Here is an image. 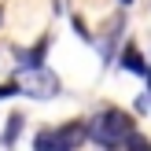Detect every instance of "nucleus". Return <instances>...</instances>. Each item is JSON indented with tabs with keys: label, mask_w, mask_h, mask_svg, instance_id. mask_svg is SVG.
I'll use <instances>...</instances> for the list:
<instances>
[{
	"label": "nucleus",
	"mask_w": 151,
	"mask_h": 151,
	"mask_svg": "<svg viewBox=\"0 0 151 151\" xmlns=\"http://www.w3.org/2000/svg\"><path fill=\"white\" fill-rule=\"evenodd\" d=\"M129 133H133V118L125 114V111H100V114L92 118V125H88V140H96V144H103V147L122 144Z\"/></svg>",
	"instance_id": "nucleus-1"
},
{
	"label": "nucleus",
	"mask_w": 151,
	"mask_h": 151,
	"mask_svg": "<svg viewBox=\"0 0 151 151\" xmlns=\"http://www.w3.org/2000/svg\"><path fill=\"white\" fill-rule=\"evenodd\" d=\"M15 81H19V92L33 96V100H52V96H59V78L52 70H44V66H22Z\"/></svg>",
	"instance_id": "nucleus-2"
},
{
	"label": "nucleus",
	"mask_w": 151,
	"mask_h": 151,
	"mask_svg": "<svg viewBox=\"0 0 151 151\" xmlns=\"http://www.w3.org/2000/svg\"><path fill=\"white\" fill-rule=\"evenodd\" d=\"M33 151H70V144L59 137V129H41L33 140Z\"/></svg>",
	"instance_id": "nucleus-3"
},
{
	"label": "nucleus",
	"mask_w": 151,
	"mask_h": 151,
	"mask_svg": "<svg viewBox=\"0 0 151 151\" xmlns=\"http://www.w3.org/2000/svg\"><path fill=\"white\" fill-rule=\"evenodd\" d=\"M122 66H125V70H133V74H144V78H147V63L137 55V48H133V44H129V48H122Z\"/></svg>",
	"instance_id": "nucleus-4"
},
{
	"label": "nucleus",
	"mask_w": 151,
	"mask_h": 151,
	"mask_svg": "<svg viewBox=\"0 0 151 151\" xmlns=\"http://www.w3.org/2000/svg\"><path fill=\"white\" fill-rule=\"evenodd\" d=\"M44 48H48V41L33 44L29 52H22V55H19V63H22V66H44Z\"/></svg>",
	"instance_id": "nucleus-5"
},
{
	"label": "nucleus",
	"mask_w": 151,
	"mask_h": 151,
	"mask_svg": "<svg viewBox=\"0 0 151 151\" xmlns=\"http://www.w3.org/2000/svg\"><path fill=\"white\" fill-rule=\"evenodd\" d=\"M19 133H22V114H11V118H7V125H4V144L11 147L15 140H19Z\"/></svg>",
	"instance_id": "nucleus-6"
},
{
	"label": "nucleus",
	"mask_w": 151,
	"mask_h": 151,
	"mask_svg": "<svg viewBox=\"0 0 151 151\" xmlns=\"http://www.w3.org/2000/svg\"><path fill=\"white\" fill-rule=\"evenodd\" d=\"M122 144H125V151H151L147 137H140V133H129V137H125Z\"/></svg>",
	"instance_id": "nucleus-7"
},
{
	"label": "nucleus",
	"mask_w": 151,
	"mask_h": 151,
	"mask_svg": "<svg viewBox=\"0 0 151 151\" xmlns=\"http://www.w3.org/2000/svg\"><path fill=\"white\" fill-rule=\"evenodd\" d=\"M19 92V81H7V85H0V100H4V96H15Z\"/></svg>",
	"instance_id": "nucleus-8"
},
{
	"label": "nucleus",
	"mask_w": 151,
	"mask_h": 151,
	"mask_svg": "<svg viewBox=\"0 0 151 151\" xmlns=\"http://www.w3.org/2000/svg\"><path fill=\"white\" fill-rule=\"evenodd\" d=\"M122 4H133V0H122Z\"/></svg>",
	"instance_id": "nucleus-9"
}]
</instances>
